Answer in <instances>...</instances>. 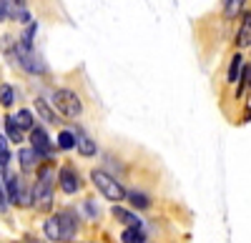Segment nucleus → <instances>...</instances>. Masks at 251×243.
Instances as JSON below:
<instances>
[{"mask_svg": "<svg viewBox=\"0 0 251 243\" xmlns=\"http://www.w3.org/2000/svg\"><path fill=\"white\" fill-rule=\"evenodd\" d=\"M53 168L50 166H40L38 178H35V186H33V200H35V208L38 211H48L50 208V200H53Z\"/></svg>", "mask_w": 251, "mask_h": 243, "instance_id": "f257e3e1", "label": "nucleus"}, {"mask_svg": "<svg viewBox=\"0 0 251 243\" xmlns=\"http://www.w3.org/2000/svg\"><path fill=\"white\" fill-rule=\"evenodd\" d=\"M91 180H93V186H96L103 196H106L108 200H123V196H126L123 186L118 183L113 176H108L106 171H93V173H91Z\"/></svg>", "mask_w": 251, "mask_h": 243, "instance_id": "f03ea898", "label": "nucleus"}, {"mask_svg": "<svg viewBox=\"0 0 251 243\" xmlns=\"http://www.w3.org/2000/svg\"><path fill=\"white\" fill-rule=\"evenodd\" d=\"M53 103H55V108L66 118H75V115L83 113V103H80V98L73 90H55Z\"/></svg>", "mask_w": 251, "mask_h": 243, "instance_id": "7ed1b4c3", "label": "nucleus"}, {"mask_svg": "<svg viewBox=\"0 0 251 243\" xmlns=\"http://www.w3.org/2000/svg\"><path fill=\"white\" fill-rule=\"evenodd\" d=\"M8 200L13 206H28L30 203V196L25 191V180L18 178V176H8Z\"/></svg>", "mask_w": 251, "mask_h": 243, "instance_id": "20e7f679", "label": "nucleus"}, {"mask_svg": "<svg viewBox=\"0 0 251 243\" xmlns=\"http://www.w3.org/2000/svg\"><path fill=\"white\" fill-rule=\"evenodd\" d=\"M55 221H58V231H60V241H71L78 231V223H75V216L71 211H63V213H55Z\"/></svg>", "mask_w": 251, "mask_h": 243, "instance_id": "39448f33", "label": "nucleus"}, {"mask_svg": "<svg viewBox=\"0 0 251 243\" xmlns=\"http://www.w3.org/2000/svg\"><path fill=\"white\" fill-rule=\"evenodd\" d=\"M0 5H3L5 15H8V18H13V20H20V23H25V20H30L25 0H0Z\"/></svg>", "mask_w": 251, "mask_h": 243, "instance_id": "423d86ee", "label": "nucleus"}, {"mask_svg": "<svg viewBox=\"0 0 251 243\" xmlns=\"http://www.w3.org/2000/svg\"><path fill=\"white\" fill-rule=\"evenodd\" d=\"M30 140H33V151L38 155H50L53 148H50V140H48V133L43 128H30Z\"/></svg>", "mask_w": 251, "mask_h": 243, "instance_id": "0eeeda50", "label": "nucleus"}, {"mask_svg": "<svg viewBox=\"0 0 251 243\" xmlns=\"http://www.w3.org/2000/svg\"><path fill=\"white\" fill-rule=\"evenodd\" d=\"M58 180H60V191L63 193H75L78 188H80V183H78V173L73 171V168H60V173H58Z\"/></svg>", "mask_w": 251, "mask_h": 243, "instance_id": "6e6552de", "label": "nucleus"}, {"mask_svg": "<svg viewBox=\"0 0 251 243\" xmlns=\"http://www.w3.org/2000/svg\"><path fill=\"white\" fill-rule=\"evenodd\" d=\"M18 160H20V171H23V173H33L35 163H38V153L33 148H23L20 155H18Z\"/></svg>", "mask_w": 251, "mask_h": 243, "instance_id": "1a4fd4ad", "label": "nucleus"}, {"mask_svg": "<svg viewBox=\"0 0 251 243\" xmlns=\"http://www.w3.org/2000/svg\"><path fill=\"white\" fill-rule=\"evenodd\" d=\"M236 43L241 48H249L251 45V13H244L241 28H239V35H236Z\"/></svg>", "mask_w": 251, "mask_h": 243, "instance_id": "9d476101", "label": "nucleus"}, {"mask_svg": "<svg viewBox=\"0 0 251 243\" xmlns=\"http://www.w3.org/2000/svg\"><path fill=\"white\" fill-rule=\"evenodd\" d=\"M75 146H78L80 155H96V140L86 133H75Z\"/></svg>", "mask_w": 251, "mask_h": 243, "instance_id": "9b49d317", "label": "nucleus"}, {"mask_svg": "<svg viewBox=\"0 0 251 243\" xmlns=\"http://www.w3.org/2000/svg\"><path fill=\"white\" fill-rule=\"evenodd\" d=\"M113 218H118L121 223H126V226H136V228H141V218L133 216V213H128V211L121 208V206H113Z\"/></svg>", "mask_w": 251, "mask_h": 243, "instance_id": "f8f14e48", "label": "nucleus"}, {"mask_svg": "<svg viewBox=\"0 0 251 243\" xmlns=\"http://www.w3.org/2000/svg\"><path fill=\"white\" fill-rule=\"evenodd\" d=\"M121 241H123V243H143V241H146V236H143V231H141V228H136V226H128V228L123 231Z\"/></svg>", "mask_w": 251, "mask_h": 243, "instance_id": "ddd939ff", "label": "nucleus"}, {"mask_svg": "<svg viewBox=\"0 0 251 243\" xmlns=\"http://www.w3.org/2000/svg\"><path fill=\"white\" fill-rule=\"evenodd\" d=\"M35 110L40 113V118H43V120H48V123H58V115L48 108V103H46V100H35Z\"/></svg>", "mask_w": 251, "mask_h": 243, "instance_id": "4468645a", "label": "nucleus"}, {"mask_svg": "<svg viewBox=\"0 0 251 243\" xmlns=\"http://www.w3.org/2000/svg\"><path fill=\"white\" fill-rule=\"evenodd\" d=\"M13 120H15V126H18L20 131H30V128H33V113H30V110H18V115H15Z\"/></svg>", "mask_w": 251, "mask_h": 243, "instance_id": "2eb2a0df", "label": "nucleus"}, {"mask_svg": "<svg viewBox=\"0 0 251 243\" xmlns=\"http://www.w3.org/2000/svg\"><path fill=\"white\" fill-rule=\"evenodd\" d=\"M43 231H46L48 241H60V231H58V221H55V216L46 221V226H43Z\"/></svg>", "mask_w": 251, "mask_h": 243, "instance_id": "dca6fc26", "label": "nucleus"}, {"mask_svg": "<svg viewBox=\"0 0 251 243\" xmlns=\"http://www.w3.org/2000/svg\"><path fill=\"white\" fill-rule=\"evenodd\" d=\"M241 55H234L231 58V68H228V83H236L239 75H241Z\"/></svg>", "mask_w": 251, "mask_h": 243, "instance_id": "f3484780", "label": "nucleus"}, {"mask_svg": "<svg viewBox=\"0 0 251 243\" xmlns=\"http://www.w3.org/2000/svg\"><path fill=\"white\" fill-rule=\"evenodd\" d=\"M58 146H60L63 151H71V148H75V135H73L71 131H63V133L58 135Z\"/></svg>", "mask_w": 251, "mask_h": 243, "instance_id": "a211bd4d", "label": "nucleus"}, {"mask_svg": "<svg viewBox=\"0 0 251 243\" xmlns=\"http://www.w3.org/2000/svg\"><path fill=\"white\" fill-rule=\"evenodd\" d=\"M5 131H8V138L15 140V143H20V140H23V133H20V128L15 126L13 118H5Z\"/></svg>", "mask_w": 251, "mask_h": 243, "instance_id": "6ab92c4d", "label": "nucleus"}, {"mask_svg": "<svg viewBox=\"0 0 251 243\" xmlns=\"http://www.w3.org/2000/svg\"><path fill=\"white\" fill-rule=\"evenodd\" d=\"M246 0H226V18H236Z\"/></svg>", "mask_w": 251, "mask_h": 243, "instance_id": "aec40b11", "label": "nucleus"}, {"mask_svg": "<svg viewBox=\"0 0 251 243\" xmlns=\"http://www.w3.org/2000/svg\"><path fill=\"white\" fill-rule=\"evenodd\" d=\"M128 198H131V203H133L136 208H149V206H151V203H149V198H146L143 193H136V191H133Z\"/></svg>", "mask_w": 251, "mask_h": 243, "instance_id": "412c9836", "label": "nucleus"}, {"mask_svg": "<svg viewBox=\"0 0 251 243\" xmlns=\"http://www.w3.org/2000/svg\"><path fill=\"white\" fill-rule=\"evenodd\" d=\"M0 103H3L5 108L13 106V88H10V86H3V88H0Z\"/></svg>", "mask_w": 251, "mask_h": 243, "instance_id": "4be33fe9", "label": "nucleus"}, {"mask_svg": "<svg viewBox=\"0 0 251 243\" xmlns=\"http://www.w3.org/2000/svg\"><path fill=\"white\" fill-rule=\"evenodd\" d=\"M8 160H10V153L8 151H0V171L8 168Z\"/></svg>", "mask_w": 251, "mask_h": 243, "instance_id": "5701e85b", "label": "nucleus"}, {"mask_svg": "<svg viewBox=\"0 0 251 243\" xmlns=\"http://www.w3.org/2000/svg\"><path fill=\"white\" fill-rule=\"evenodd\" d=\"M5 208H8V196L3 191V183H0V211H5Z\"/></svg>", "mask_w": 251, "mask_h": 243, "instance_id": "b1692460", "label": "nucleus"}, {"mask_svg": "<svg viewBox=\"0 0 251 243\" xmlns=\"http://www.w3.org/2000/svg\"><path fill=\"white\" fill-rule=\"evenodd\" d=\"M0 151H8V148H5V138H3V135H0Z\"/></svg>", "mask_w": 251, "mask_h": 243, "instance_id": "393cba45", "label": "nucleus"}, {"mask_svg": "<svg viewBox=\"0 0 251 243\" xmlns=\"http://www.w3.org/2000/svg\"><path fill=\"white\" fill-rule=\"evenodd\" d=\"M5 18V10H3V5H0V20H3Z\"/></svg>", "mask_w": 251, "mask_h": 243, "instance_id": "a878e982", "label": "nucleus"}]
</instances>
